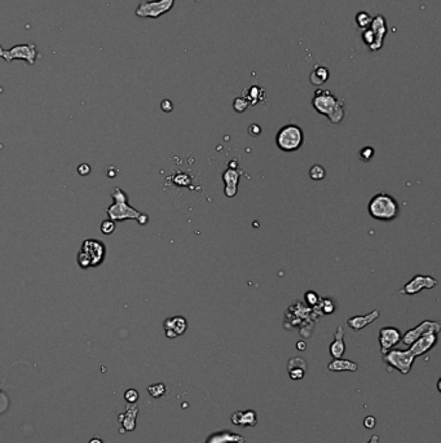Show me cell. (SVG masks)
<instances>
[{"label":"cell","mask_w":441,"mask_h":443,"mask_svg":"<svg viewBox=\"0 0 441 443\" xmlns=\"http://www.w3.org/2000/svg\"><path fill=\"white\" fill-rule=\"evenodd\" d=\"M312 106L317 113L329 118L331 123L338 125L344 120V105L338 100L329 89H316L315 97L312 98Z\"/></svg>","instance_id":"cell-1"},{"label":"cell","mask_w":441,"mask_h":443,"mask_svg":"<svg viewBox=\"0 0 441 443\" xmlns=\"http://www.w3.org/2000/svg\"><path fill=\"white\" fill-rule=\"evenodd\" d=\"M111 197H113L114 202L107 209V215H109L110 220L120 222L126 220V219H132V220H137L140 225H146L148 220H149L148 215L129 206L128 202H127V194L119 187L114 188V191L111 192Z\"/></svg>","instance_id":"cell-2"},{"label":"cell","mask_w":441,"mask_h":443,"mask_svg":"<svg viewBox=\"0 0 441 443\" xmlns=\"http://www.w3.org/2000/svg\"><path fill=\"white\" fill-rule=\"evenodd\" d=\"M368 211L375 220L392 222L400 215V205L391 194L380 192L369 201Z\"/></svg>","instance_id":"cell-3"},{"label":"cell","mask_w":441,"mask_h":443,"mask_svg":"<svg viewBox=\"0 0 441 443\" xmlns=\"http://www.w3.org/2000/svg\"><path fill=\"white\" fill-rule=\"evenodd\" d=\"M106 257V246L101 240L96 239H87L83 241L82 248L78 252V265L80 268H92L97 267L104 262Z\"/></svg>","instance_id":"cell-4"},{"label":"cell","mask_w":441,"mask_h":443,"mask_svg":"<svg viewBox=\"0 0 441 443\" xmlns=\"http://www.w3.org/2000/svg\"><path fill=\"white\" fill-rule=\"evenodd\" d=\"M415 355L410 349L407 350H398V349H391L383 355V362L388 367V372L392 369H397L398 372L402 375L410 373L413 364L415 362Z\"/></svg>","instance_id":"cell-5"},{"label":"cell","mask_w":441,"mask_h":443,"mask_svg":"<svg viewBox=\"0 0 441 443\" xmlns=\"http://www.w3.org/2000/svg\"><path fill=\"white\" fill-rule=\"evenodd\" d=\"M304 142L303 130L298 125H286L279 129L276 136L277 147L283 152H295L302 147Z\"/></svg>","instance_id":"cell-6"},{"label":"cell","mask_w":441,"mask_h":443,"mask_svg":"<svg viewBox=\"0 0 441 443\" xmlns=\"http://www.w3.org/2000/svg\"><path fill=\"white\" fill-rule=\"evenodd\" d=\"M39 56L37 51V46L33 43L17 44L10 49H4L0 46V57L6 62H12L15 60H24L29 65H34L35 60Z\"/></svg>","instance_id":"cell-7"},{"label":"cell","mask_w":441,"mask_h":443,"mask_svg":"<svg viewBox=\"0 0 441 443\" xmlns=\"http://www.w3.org/2000/svg\"><path fill=\"white\" fill-rule=\"evenodd\" d=\"M174 4L175 0H144L138 4L135 13L142 19H158L170 12Z\"/></svg>","instance_id":"cell-8"},{"label":"cell","mask_w":441,"mask_h":443,"mask_svg":"<svg viewBox=\"0 0 441 443\" xmlns=\"http://www.w3.org/2000/svg\"><path fill=\"white\" fill-rule=\"evenodd\" d=\"M437 279L429 275H415L410 281H407L398 294L414 295L424 289H433L437 285Z\"/></svg>","instance_id":"cell-9"},{"label":"cell","mask_w":441,"mask_h":443,"mask_svg":"<svg viewBox=\"0 0 441 443\" xmlns=\"http://www.w3.org/2000/svg\"><path fill=\"white\" fill-rule=\"evenodd\" d=\"M441 330V325L437 321H431V320H424L419 325H417L413 329H409L401 336L402 344L410 346L414 341H417L420 336L426 335V333H437Z\"/></svg>","instance_id":"cell-10"},{"label":"cell","mask_w":441,"mask_h":443,"mask_svg":"<svg viewBox=\"0 0 441 443\" xmlns=\"http://www.w3.org/2000/svg\"><path fill=\"white\" fill-rule=\"evenodd\" d=\"M402 333L395 328V326H384L379 330V345H380V353L384 355L387 351L393 349L398 342L401 341Z\"/></svg>","instance_id":"cell-11"},{"label":"cell","mask_w":441,"mask_h":443,"mask_svg":"<svg viewBox=\"0 0 441 443\" xmlns=\"http://www.w3.org/2000/svg\"><path fill=\"white\" fill-rule=\"evenodd\" d=\"M369 29L371 30L374 37V46L371 48V51H379L383 47L384 37H386L387 31H388L386 19L382 15H377L371 20Z\"/></svg>","instance_id":"cell-12"},{"label":"cell","mask_w":441,"mask_h":443,"mask_svg":"<svg viewBox=\"0 0 441 443\" xmlns=\"http://www.w3.org/2000/svg\"><path fill=\"white\" fill-rule=\"evenodd\" d=\"M437 333H426V335L420 336L417 341H414L410 345V350L415 357H420L428 353L431 349H433L437 344Z\"/></svg>","instance_id":"cell-13"},{"label":"cell","mask_w":441,"mask_h":443,"mask_svg":"<svg viewBox=\"0 0 441 443\" xmlns=\"http://www.w3.org/2000/svg\"><path fill=\"white\" fill-rule=\"evenodd\" d=\"M163 328H165V333L169 339H176V337L187 332L188 321L183 316L169 317V319L165 320Z\"/></svg>","instance_id":"cell-14"},{"label":"cell","mask_w":441,"mask_h":443,"mask_svg":"<svg viewBox=\"0 0 441 443\" xmlns=\"http://www.w3.org/2000/svg\"><path fill=\"white\" fill-rule=\"evenodd\" d=\"M379 316H380L379 308H375V310H373L371 312H369V314L366 315H357V316L349 317V319L347 320V325H348L352 330L359 332V330L364 329V328H366L368 325H370L371 323H374Z\"/></svg>","instance_id":"cell-15"},{"label":"cell","mask_w":441,"mask_h":443,"mask_svg":"<svg viewBox=\"0 0 441 443\" xmlns=\"http://www.w3.org/2000/svg\"><path fill=\"white\" fill-rule=\"evenodd\" d=\"M233 425L241 426V428H254L257 424V416L255 411L247 409V411H236L230 416Z\"/></svg>","instance_id":"cell-16"},{"label":"cell","mask_w":441,"mask_h":443,"mask_svg":"<svg viewBox=\"0 0 441 443\" xmlns=\"http://www.w3.org/2000/svg\"><path fill=\"white\" fill-rule=\"evenodd\" d=\"M239 176H241V172L237 171L236 169H228L223 174V180L225 183L224 193H225V196L228 198H232V197H234L237 194Z\"/></svg>","instance_id":"cell-17"},{"label":"cell","mask_w":441,"mask_h":443,"mask_svg":"<svg viewBox=\"0 0 441 443\" xmlns=\"http://www.w3.org/2000/svg\"><path fill=\"white\" fill-rule=\"evenodd\" d=\"M287 371L288 375H290L291 380H302L306 376L307 372V363L306 360L301 357H294L288 360L287 363Z\"/></svg>","instance_id":"cell-18"},{"label":"cell","mask_w":441,"mask_h":443,"mask_svg":"<svg viewBox=\"0 0 441 443\" xmlns=\"http://www.w3.org/2000/svg\"><path fill=\"white\" fill-rule=\"evenodd\" d=\"M329 350H330L331 357L334 358V359L343 357L344 351H346V344H344V329L342 324L335 330L334 341L330 344V349Z\"/></svg>","instance_id":"cell-19"},{"label":"cell","mask_w":441,"mask_h":443,"mask_svg":"<svg viewBox=\"0 0 441 443\" xmlns=\"http://www.w3.org/2000/svg\"><path fill=\"white\" fill-rule=\"evenodd\" d=\"M246 439L239 434L232 431H220L211 434L206 443H245Z\"/></svg>","instance_id":"cell-20"},{"label":"cell","mask_w":441,"mask_h":443,"mask_svg":"<svg viewBox=\"0 0 441 443\" xmlns=\"http://www.w3.org/2000/svg\"><path fill=\"white\" fill-rule=\"evenodd\" d=\"M328 369L330 372H356L359 369V364L352 362V360L338 358L328 364Z\"/></svg>","instance_id":"cell-21"},{"label":"cell","mask_w":441,"mask_h":443,"mask_svg":"<svg viewBox=\"0 0 441 443\" xmlns=\"http://www.w3.org/2000/svg\"><path fill=\"white\" fill-rule=\"evenodd\" d=\"M138 408L136 404H128L127 407V412L124 415L119 416L120 422L123 424V428L126 429L127 431L135 430L136 428V417H137Z\"/></svg>","instance_id":"cell-22"},{"label":"cell","mask_w":441,"mask_h":443,"mask_svg":"<svg viewBox=\"0 0 441 443\" xmlns=\"http://www.w3.org/2000/svg\"><path fill=\"white\" fill-rule=\"evenodd\" d=\"M329 79V69L324 65H316L312 73L310 74V80L313 86H322Z\"/></svg>","instance_id":"cell-23"},{"label":"cell","mask_w":441,"mask_h":443,"mask_svg":"<svg viewBox=\"0 0 441 443\" xmlns=\"http://www.w3.org/2000/svg\"><path fill=\"white\" fill-rule=\"evenodd\" d=\"M247 97H245L246 100H247L248 102H250V105H254V104H257V102L260 101L261 98H263V96H264V89L263 88H260V87L259 86H252L251 88L248 89L247 91Z\"/></svg>","instance_id":"cell-24"},{"label":"cell","mask_w":441,"mask_h":443,"mask_svg":"<svg viewBox=\"0 0 441 443\" xmlns=\"http://www.w3.org/2000/svg\"><path fill=\"white\" fill-rule=\"evenodd\" d=\"M325 176H326V170L324 169V166H321V165H317V163H316V165H313V166L310 169V178L312 179V180H315V182H321V180L325 179Z\"/></svg>","instance_id":"cell-25"},{"label":"cell","mask_w":441,"mask_h":443,"mask_svg":"<svg viewBox=\"0 0 441 443\" xmlns=\"http://www.w3.org/2000/svg\"><path fill=\"white\" fill-rule=\"evenodd\" d=\"M167 391L166 389V385L163 382H157V384L151 385V386H148V393L151 394L153 398H161L163 397Z\"/></svg>","instance_id":"cell-26"},{"label":"cell","mask_w":441,"mask_h":443,"mask_svg":"<svg viewBox=\"0 0 441 443\" xmlns=\"http://www.w3.org/2000/svg\"><path fill=\"white\" fill-rule=\"evenodd\" d=\"M371 20H373V17H371L368 12H364V11H362V12H359L357 13V16H356V24L359 25L361 29L369 28Z\"/></svg>","instance_id":"cell-27"},{"label":"cell","mask_w":441,"mask_h":443,"mask_svg":"<svg viewBox=\"0 0 441 443\" xmlns=\"http://www.w3.org/2000/svg\"><path fill=\"white\" fill-rule=\"evenodd\" d=\"M248 106H250V102H248L245 97H237L236 100H234V102H233V108H234V110L236 112H238V113L245 112Z\"/></svg>","instance_id":"cell-28"},{"label":"cell","mask_w":441,"mask_h":443,"mask_svg":"<svg viewBox=\"0 0 441 443\" xmlns=\"http://www.w3.org/2000/svg\"><path fill=\"white\" fill-rule=\"evenodd\" d=\"M374 154H375V151H374L373 147H364L361 151H360L359 156L360 158H361V161H364V162H369V161L374 157Z\"/></svg>","instance_id":"cell-29"},{"label":"cell","mask_w":441,"mask_h":443,"mask_svg":"<svg viewBox=\"0 0 441 443\" xmlns=\"http://www.w3.org/2000/svg\"><path fill=\"white\" fill-rule=\"evenodd\" d=\"M116 225L114 220H104L101 223V232L105 235H111L115 231Z\"/></svg>","instance_id":"cell-30"},{"label":"cell","mask_w":441,"mask_h":443,"mask_svg":"<svg viewBox=\"0 0 441 443\" xmlns=\"http://www.w3.org/2000/svg\"><path fill=\"white\" fill-rule=\"evenodd\" d=\"M304 299H306V302L310 306H316L317 303H319L320 297H319V294L315 292H307L306 294H304Z\"/></svg>","instance_id":"cell-31"},{"label":"cell","mask_w":441,"mask_h":443,"mask_svg":"<svg viewBox=\"0 0 441 443\" xmlns=\"http://www.w3.org/2000/svg\"><path fill=\"white\" fill-rule=\"evenodd\" d=\"M138 397H140V395H138V391L135 390V389H129V390H127L126 394H124L126 400L131 404H135L138 400Z\"/></svg>","instance_id":"cell-32"},{"label":"cell","mask_w":441,"mask_h":443,"mask_svg":"<svg viewBox=\"0 0 441 443\" xmlns=\"http://www.w3.org/2000/svg\"><path fill=\"white\" fill-rule=\"evenodd\" d=\"M377 426V418L374 416H366L364 418V428L368 429V430H373L374 428Z\"/></svg>","instance_id":"cell-33"},{"label":"cell","mask_w":441,"mask_h":443,"mask_svg":"<svg viewBox=\"0 0 441 443\" xmlns=\"http://www.w3.org/2000/svg\"><path fill=\"white\" fill-rule=\"evenodd\" d=\"M322 303H324V305H322V308H324V312H325V314H328V315H330V314H333V312H334V310H335V305L334 303H333V302L330 301V299H328V301H324L322 302Z\"/></svg>","instance_id":"cell-34"},{"label":"cell","mask_w":441,"mask_h":443,"mask_svg":"<svg viewBox=\"0 0 441 443\" xmlns=\"http://www.w3.org/2000/svg\"><path fill=\"white\" fill-rule=\"evenodd\" d=\"M248 133H250V135L251 136L260 135L261 127L259 126V125H256V123H252V125H250V127H248Z\"/></svg>","instance_id":"cell-35"},{"label":"cell","mask_w":441,"mask_h":443,"mask_svg":"<svg viewBox=\"0 0 441 443\" xmlns=\"http://www.w3.org/2000/svg\"><path fill=\"white\" fill-rule=\"evenodd\" d=\"M78 171H79L80 175H88L89 172H91V167H89V165H87V163H82V165L78 167Z\"/></svg>","instance_id":"cell-36"},{"label":"cell","mask_w":441,"mask_h":443,"mask_svg":"<svg viewBox=\"0 0 441 443\" xmlns=\"http://www.w3.org/2000/svg\"><path fill=\"white\" fill-rule=\"evenodd\" d=\"M161 108H162L163 112H171L174 109V105L170 100H163L162 104H161Z\"/></svg>","instance_id":"cell-37"},{"label":"cell","mask_w":441,"mask_h":443,"mask_svg":"<svg viewBox=\"0 0 441 443\" xmlns=\"http://www.w3.org/2000/svg\"><path fill=\"white\" fill-rule=\"evenodd\" d=\"M306 342L304 341H299V342H297V349L298 350H301V351H303L304 349H306Z\"/></svg>","instance_id":"cell-38"},{"label":"cell","mask_w":441,"mask_h":443,"mask_svg":"<svg viewBox=\"0 0 441 443\" xmlns=\"http://www.w3.org/2000/svg\"><path fill=\"white\" fill-rule=\"evenodd\" d=\"M368 443H379V437L378 435H373Z\"/></svg>","instance_id":"cell-39"},{"label":"cell","mask_w":441,"mask_h":443,"mask_svg":"<svg viewBox=\"0 0 441 443\" xmlns=\"http://www.w3.org/2000/svg\"><path fill=\"white\" fill-rule=\"evenodd\" d=\"M88 443H104V442H102V440L100 439V438H93V439L89 440Z\"/></svg>","instance_id":"cell-40"}]
</instances>
